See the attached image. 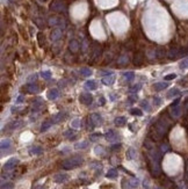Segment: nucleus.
Listing matches in <instances>:
<instances>
[{"label":"nucleus","mask_w":188,"mask_h":189,"mask_svg":"<svg viewBox=\"0 0 188 189\" xmlns=\"http://www.w3.org/2000/svg\"><path fill=\"white\" fill-rule=\"evenodd\" d=\"M22 101H23V96H22V95H20V96L18 98V100H16V103H21Z\"/></svg>","instance_id":"47"},{"label":"nucleus","mask_w":188,"mask_h":189,"mask_svg":"<svg viewBox=\"0 0 188 189\" xmlns=\"http://www.w3.org/2000/svg\"><path fill=\"white\" fill-rule=\"evenodd\" d=\"M70 49H71V51H73V52H77L78 49H79V43H78L76 40H72V41L70 42Z\"/></svg>","instance_id":"17"},{"label":"nucleus","mask_w":188,"mask_h":189,"mask_svg":"<svg viewBox=\"0 0 188 189\" xmlns=\"http://www.w3.org/2000/svg\"><path fill=\"white\" fill-rule=\"evenodd\" d=\"M106 176L108 177V179H115V177L117 176V171H116V169H115V168H112V169H109V171L107 172Z\"/></svg>","instance_id":"18"},{"label":"nucleus","mask_w":188,"mask_h":189,"mask_svg":"<svg viewBox=\"0 0 188 189\" xmlns=\"http://www.w3.org/2000/svg\"><path fill=\"white\" fill-rule=\"evenodd\" d=\"M153 102H154V104H156V106H159V104L162 103V100H160L159 98H154Z\"/></svg>","instance_id":"43"},{"label":"nucleus","mask_w":188,"mask_h":189,"mask_svg":"<svg viewBox=\"0 0 188 189\" xmlns=\"http://www.w3.org/2000/svg\"><path fill=\"white\" fill-rule=\"evenodd\" d=\"M125 123H127V120H125V117H123V116H120V117L115 118V124H116L117 126H123Z\"/></svg>","instance_id":"15"},{"label":"nucleus","mask_w":188,"mask_h":189,"mask_svg":"<svg viewBox=\"0 0 188 189\" xmlns=\"http://www.w3.org/2000/svg\"><path fill=\"white\" fill-rule=\"evenodd\" d=\"M41 77L43 78V79L49 80L50 78H51V72H50V71H43L41 73Z\"/></svg>","instance_id":"28"},{"label":"nucleus","mask_w":188,"mask_h":189,"mask_svg":"<svg viewBox=\"0 0 188 189\" xmlns=\"http://www.w3.org/2000/svg\"><path fill=\"white\" fill-rule=\"evenodd\" d=\"M58 95H59V93H58L57 90H50L47 93V98L49 100H56L58 98Z\"/></svg>","instance_id":"8"},{"label":"nucleus","mask_w":188,"mask_h":189,"mask_svg":"<svg viewBox=\"0 0 188 189\" xmlns=\"http://www.w3.org/2000/svg\"><path fill=\"white\" fill-rule=\"evenodd\" d=\"M52 125V121H47V122H44L42 124V126H41V131H47L48 129L50 128V126Z\"/></svg>","instance_id":"25"},{"label":"nucleus","mask_w":188,"mask_h":189,"mask_svg":"<svg viewBox=\"0 0 188 189\" xmlns=\"http://www.w3.org/2000/svg\"><path fill=\"white\" fill-rule=\"evenodd\" d=\"M62 37V30L60 29H55L51 33V40L52 41H58Z\"/></svg>","instance_id":"10"},{"label":"nucleus","mask_w":188,"mask_h":189,"mask_svg":"<svg viewBox=\"0 0 188 189\" xmlns=\"http://www.w3.org/2000/svg\"><path fill=\"white\" fill-rule=\"evenodd\" d=\"M42 151L43 150L41 146H31L29 148V153H30V154H41Z\"/></svg>","instance_id":"13"},{"label":"nucleus","mask_w":188,"mask_h":189,"mask_svg":"<svg viewBox=\"0 0 188 189\" xmlns=\"http://www.w3.org/2000/svg\"><path fill=\"white\" fill-rule=\"evenodd\" d=\"M168 87V84L167 82H157L153 85V88L156 91H162L164 88H167Z\"/></svg>","instance_id":"14"},{"label":"nucleus","mask_w":188,"mask_h":189,"mask_svg":"<svg viewBox=\"0 0 188 189\" xmlns=\"http://www.w3.org/2000/svg\"><path fill=\"white\" fill-rule=\"evenodd\" d=\"M120 147H121V144H115L114 146H112V150H114V151L115 150H119Z\"/></svg>","instance_id":"46"},{"label":"nucleus","mask_w":188,"mask_h":189,"mask_svg":"<svg viewBox=\"0 0 188 189\" xmlns=\"http://www.w3.org/2000/svg\"><path fill=\"white\" fill-rule=\"evenodd\" d=\"M154 189H160V188H154Z\"/></svg>","instance_id":"50"},{"label":"nucleus","mask_w":188,"mask_h":189,"mask_svg":"<svg viewBox=\"0 0 188 189\" xmlns=\"http://www.w3.org/2000/svg\"><path fill=\"white\" fill-rule=\"evenodd\" d=\"M49 23H50L51 26H57L58 23H60V21L58 20V19H56V18H51V19L49 20Z\"/></svg>","instance_id":"33"},{"label":"nucleus","mask_w":188,"mask_h":189,"mask_svg":"<svg viewBox=\"0 0 188 189\" xmlns=\"http://www.w3.org/2000/svg\"><path fill=\"white\" fill-rule=\"evenodd\" d=\"M160 151H162V152H167V151H168V145L163 144V145H162V148H160Z\"/></svg>","instance_id":"42"},{"label":"nucleus","mask_w":188,"mask_h":189,"mask_svg":"<svg viewBox=\"0 0 188 189\" xmlns=\"http://www.w3.org/2000/svg\"><path fill=\"white\" fill-rule=\"evenodd\" d=\"M168 126H170V124H168V122L166 120H159L157 123H156V128H154V130L156 132H157L158 135H159V137H162L164 136V135L167 132L168 130Z\"/></svg>","instance_id":"2"},{"label":"nucleus","mask_w":188,"mask_h":189,"mask_svg":"<svg viewBox=\"0 0 188 189\" xmlns=\"http://www.w3.org/2000/svg\"><path fill=\"white\" fill-rule=\"evenodd\" d=\"M180 56V49H171L167 52V57L170 59H175Z\"/></svg>","instance_id":"7"},{"label":"nucleus","mask_w":188,"mask_h":189,"mask_svg":"<svg viewBox=\"0 0 188 189\" xmlns=\"http://www.w3.org/2000/svg\"><path fill=\"white\" fill-rule=\"evenodd\" d=\"M100 104H101V106H102V104H104V98H102V96L100 98Z\"/></svg>","instance_id":"49"},{"label":"nucleus","mask_w":188,"mask_h":189,"mask_svg":"<svg viewBox=\"0 0 188 189\" xmlns=\"http://www.w3.org/2000/svg\"><path fill=\"white\" fill-rule=\"evenodd\" d=\"M142 107H145V108H146V110H150V108H149V103H147V101H143V102H142Z\"/></svg>","instance_id":"45"},{"label":"nucleus","mask_w":188,"mask_h":189,"mask_svg":"<svg viewBox=\"0 0 188 189\" xmlns=\"http://www.w3.org/2000/svg\"><path fill=\"white\" fill-rule=\"evenodd\" d=\"M130 113H131L132 115H137V116H142V115H143L142 110H141V109H138V108H134V109H131V110H130Z\"/></svg>","instance_id":"30"},{"label":"nucleus","mask_w":188,"mask_h":189,"mask_svg":"<svg viewBox=\"0 0 188 189\" xmlns=\"http://www.w3.org/2000/svg\"><path fill=\"white\" fill-rule=\"evenodd\" d=\"M100 136H101L100 134H93V135H91V140H96L98 138H100Z\"/></svg>","instance_id":"41"},{"label":"nucleus","mask_w":188,"mask_h":189,"mask_svg":"<svg viewBox=\"0 0 188 189\" xmlns=\"http://www.w3.org/2000/svg\"><path fill=\"white\" fill-rule=\"evenodd\" d=\"M87 145H88V143H87V142L78 143V144L76 145V148H86V147H87Z\"/></svg>","instance_id":"36"},{"label":"nucleus","mask_w":188,"mask_h":189,"mask_svg":"<svg viewBox=\"0 0 188 189\" xmlns=\"http://www.w3.org/2000/svg\"><path fill=\"white\" fill-rule=\"evenodd\" d=\"M156 53H157V58H159V59H162L166 56V52L163 48H158V49L156 50Z\"/></svg>","instance_id":"22"},{"label":"nucleus","mask_w":188,"mask_h":189,"mask_svg":"<svg viewBox=\"0 0 188 189\" xmlns=\"http://www.w3.org/2000/svg\"><path fill=\"white\" fill-rule=\"evenodd\" d=\"M123 77H124L128 81H131V80H134V78H135V74H134L132 72H125V73H123Z\"/></svg>","instance_id":"26"},{"label":"nucleus","mask_w":188,"mask_h":189,"mask_svg":"<svg viewBox=\"0 0 188 189\" xmlns=\"http://www.w3.org/2000/svg\"><path fill=\"white\" fill-rule=\"evenodd\" d=\"M142 63H143V56H142L141 53H137L135 56V58H134V64L138 66V65H141Z\"/></svg>","instance_id":"20"},{"label":"nucleus","mask_w":188,"mask_h":189,"mask_svg":"<svg viewBox=\"0 0 188 189\" xmlns=\"http://www.w3.org/2000/svg\"><path fill=\"white\" fill-rule=\"evenodd\" d=\"M117 137H119V135H117L114 130H109L106 134V138H107V140H109V142H113V140L117 139Z\"/></svg>","instance_id":"9"},{"label":"nucleus","mask_w":188,"mask_h":189,"mask_svg":"<svg viewBox=\"0 0 188 189\" xmlns=\"http://www.w3.org/2000/svg\"><path fill=\"white\" fill-rule=\"evenodd\" d=\"M10 147V140L9 139H2L1 140V150L4 151L5 148H9Z\"/></svg>","instance_id":"24"},{"label":"nucleus","mask_w":188,"mask_h":189,"mask_svg":"<svg viewBox=\"0 0 188 189\" xmlns=\"http://www.w3.org/2000/svg\"><path fill=\"white\" fill-rule=\"evenodd\" d=\"M179 93H180V92H179L178 90H171V91L167 93V98H172V96H175V95H178Z\"/></svg>","instance_id":"31"},{"label":"nucleus","mask_w":188,"mask_h":189,"mask_svg":"<svg viewBox=\"0 0 188 189\" xmlns=\"http://www.w3.org/2000/svg\"><path fill=\"white\" fill-rule=\"evenodd\" d=\"M94 126H95V124L93 123V121L91 120V117H90V118L87 120V129H88V130H93Z\"/></svg>","instance_id":"34"},{"label":"nucleus","mask_w":188,"mask_h":189,"mask_svg":"<svg viewBox=\"0 0 188 189\" xmlns=\"http://www.w3.org/2000/svg\"><path fill=\"white\" fill-rule=\"evenodd\" d=\"M79 101L81 102L82 104H86V106H88V104H91V103H92L93 98H92V95H91V94H88V93H84V94H81V95H80Z\"/></svg>","instance_id":"3"},{"label":"nucleus","mask_w":188,"mask_h":189,"mask_svg":"<svg viewBox=\"0 0 188 189\" xmlns=\"http://www.w3.org/2000/svg\"><path fill=\"white\" fill-rule=\"evenodd\" d=\"M179 101H180V100H179V99H176V100H175V101H174V102H173V104H172V107H175V106H176V104H178V103H179Z\"/></svg>","instance_id":"48"},{"label":"nucleus","mask_w":188,"mask_h":189,"mask_svg":"<svg viewBox=\"0 0 188 189\" xmlns=\"http://www.w3.org/2000/svg\"><path fill=\"white\" fill-rule=\"evenodd\" d=\"M51 9L52 10H56V12H60L62 9H64V6L62 2H53L51 5Z\"/></svg>","instance_id":"16"},{"label":"nucleus","mask_w":188,"mask_h":189,"mask_svg":"<svg viewBox=\"0 0 188 189\" xmlns=\"http://www.w3.org/2000/svg\"><path fill=\"white\" fill-rule=\"evenodd\" d=\"M172 115H173V117H178L180 115V108L176 106L174 108H172Z\"/></svg>","instance_id":"29"},{"label":"nucleus","mask_w":188,"mask_h":189,"mask_svg":"<svg viewBox=\"0 0 188 189\" xmlns=\"http://www.w3.org/2000/svg\"><path fill=\"white\" fill-rule=\"evenodd\" d=\"M18 163H19V159H16V158H10L9 160L7 161L6 164H5L4 168L6 169V171H10V169H13L15 166H16Z\"/></svg>","instance_id":"4"},{"label":"nucleus","mask_w":188,"mask_h":189,"mask_svg":"<svg viewBox=\"0 0 188 189\" xmlns=\"http://www.w3.org/2000/svg\"><path fill=\"white\" fill-rule=\"evenodd\" d=\"M102 152H103V150H102V147H101V146H100V147H99V146L95 147V153H96V154H99V153H102Z\"/></svg>","instance_id":"44"},{"label":"nucleus","mask_w":188,"mask_h":189,"mask_svg":"<svg viewBox=\"0 0 188 189\" xmlns=\"http://www.w3.org/2000/svg\"><path fill=\"white\" fill-rule=\"evenodd\" d=\"M81 164H82L81 157H73V158H70V159L64 160L63 164H62V167H63L64 169H73Z\"/></svg>","instance_id":"1"},{"label":"nucleus","mask_w":188,"mask_h":189,"mask_svg":"<svg viewBox=\"0 0 188 189\" xmlns=\"http://www.w3.org/2000/svg\"><path fill=\"white\" fill-rule=\"evenodd\" d=\"M175 78H176V75L174 74V73H172V74L166 75V77L164 78V79H165V80H172V79H175Z\"/></svg>","instance_id":"40"},{"label":"nucleus","mask_w":188,"mask_h":189,"mask_svg":"<svg viewBox=\"0 0 188 189\" xmlns=\"http://www.w3.org/2000/svg\"><path fill=\"white\" fill-rule=\"evenodd\" d=\"M13 187H14V185H13L12 182H2L1 183V189H13Z\"/></svg>","instance_id":"27"},{"label":"nucleus","mask_w":188,"mask_h":189,"mask_svg":"<svg viewBox=\"0 0 188 189\" xmlns=\"http://www.w3.org/2000/svg\"><path fill=\"white\" fill-rule=\"evenodd\" d=\"M64 136H65V137H68V138H71V136H72V137L74 138V132L72 131V130H68V131H65V132H64Z\"/></svg>","instance_id":"39"},{"label":"nucleus","mask_w":188,"mask_h":189,"mask_svg":"<svg viewBox=\"0 0 188 189\" xmlns=\"http://www.w3.org/2000/svg\"><path fill=\"white\" fill-rule=\"evenodd\" d=\"M91 117V120L93 121V123L95 124V126L96 125H100V124H102V117H101L99 114H96V113H94V114H92L90 116Z\"/></svg>","instance_id":"6"},{"label":"nucleus","mask_w":188,"mask_h":189,"mask_svg":"<svg viewBox=\"0 0 188 189\" xmlns=\"http://www.w3.org/2000/svg\"><path fill=\"white\" fill-rule=\"evenodd\" d=\"M85 88L86 90H96V84L95 81H93V80H88V81L85 82Z\"/></svg>","instance_id":"12"},{"label":"nucleus","mask_w":188,"mask_h":189,"mask_svg":"<svg viewBox=\"0 0 188 189\" xmlns=\"http://www.w3.org/2000/svg\"><path fill=\"white\" fill-rule=\"evenodd\" d=\"M179 66H180V69H187L188 67V58H185L184 60L179 64Z\"/></svg>","instance_id":"32"},{"label":"nucleus","mask_w":188,"mask_h":189,"mask_svg":"<svg viewBox=\"0 0 188 189\" xmlns=\"http://www.w3.org/2000/svg\"><path fill=\"white\" fill-rule=\"evenodd\" d=\"M71 125L73 126V128H80V125H81V122H80V120H74V121H72V123H71Z\"/></svg>","instance_id":"35"},{"label":"nucleus","mask_w":188,"mask_h":189,"mask_svg":"<svg viewBox=\"0 0 188 189\" xmlns=\"http://www.w3.org/2000/svg\"><path fill=\"white\" fill-rule=\"evenodd\" d=\"M127 158L129 159V160H132V159H135L136 158V152H135V150H134L132 147H130L128 150V152H127Z\"/></svg>","instance_id":"21"},{"label":"nucleus","mask_w":188,"mask_h":189,"mask_svg":"<svg viewBox=\"0 0 188 189\" xmlns=\"http://www.w3.org/2000/svg\"><path fill=\"white\" fill-rule=\"evenodd\" d=\"M125 63H128V57H127V56H123V57H121L119 59V64H120V65H124Z\"/></svg>","instance_id":"37"},{"label":"nucleus","mask_w":188,"mask_h":189,"mask_svg":"<svg viewBox=\"0 0 188 189\" xmlns=\"http://www.w3.org/2000/svg\"><path fill=\"white\" fill-rule=\"evenodd\" d=\"M53 179H55V181L57 183H62V182H65L69 177H68V175L66 174H57V175H55Z\"/></svg>","instance_id":"11"},{"label":"nucleus","mask_w":188,"mask_h":189,"mask_svg":"<svg viewBox=\"0 0 188 189\" xmlns=\"http://www.w3.org/2000/svg\"><path fill=\"white\" fill-rule=\"evenodd\" d=\"M27 88H28V92L29 93H37L40 90L38 87H37L36 85H33V84H29L28 86H27Z\"/></svg>","instance_id":"23"},{"label":"nucleus","mask_w":188,"mask_h":189,"mask_svg":"<svg viewBox=\"0 0 188 189\" xmlns=\"http://www.w3.org/2000/svg\"><path fill=\"white\" fill-rule=\"evenodd\" d=\"M40 189H43V188H40Z\"/></svg>","instance_id":"51"},{"label":"nucleus","mask_w":188,"mask_h":189,"mask_svg":"<svg viewBox=\"0 0 188 189\" xmlns=\"http://www.w3.org/2000/svg\"><path fill=\"white\" fill-rule=\"evenodd\" d=\"M141 88H142V84H137V85L132 86L130 90H131V92H138L139 90H141Z\"/></svg>","instance_id":"38"},{"label":"nucleus","mask_w":188,"mask_h":189,"mask_svg":"<svg viewBox=\"0 0 188 189\" xmlns=\"http://www.w3.org/2000/svg\"><path fill=\"white\" fill-rule=\"evenodd\" d=\"M114 81H115V75L114 74H108L107 77L102 78V84H103V85L110 86V85L114 84Z\"/></svg>","instance_id":"5"},{"label":"nucleus","mask_w":188,"mask_h":189,"mask_svg":"<svg viewBox=\"0 0 188 189\" xmlns=\"http://www.w3.org/2000/svg\"><path fill=\"white\" fill-rule=\"evenodd\" d=\"M80 74L84 75V77H90V75H92V71L88 67H81L80 69Z\"/></svg>","instance_id":"19"}]
</instances>
